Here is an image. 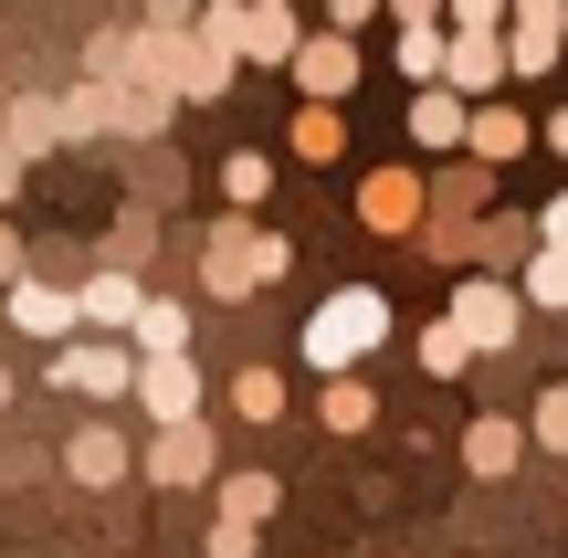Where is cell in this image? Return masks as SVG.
<instances>
[{
    "mask_svg": "<svg viewBox=\"0 0 568 558\" xmlns=\"http://www.w3.org/2000/svg\"><path fill=\"white\" fill-rule=\"evenodd\" d=\"M389 337V295L379 285H337L316 316H305V369H326V379H347L368 348Z\"/></svg>",
    "mask_w": 568,
    "mask_h": 558,
    "instance_id": "cell-1",
    "label": "cell"
},
{
    "mask_svg": "<svg viewBox=\"0 0 568 558\" xmlns=\"http://www.w3.org/2000/svg\"><path fill=\"white\" fill-rule=\"evenodd\" d=\"M284 264H295V243H284V232L222 222V232H211V253H201V285H211V295H253V285H274Z\"/></svg>",
    "mask_w": 568,
    "mask_h": 558,
    "instance_id": "cell-2",
    "label": "cell"
},
{
    "mask_svg": "<svg viewBox=\"0 0 568 558\" xmlns=\"http://www.w3.org/2000/svg\"><path fill=\"white\" fill-rule=\"evenodd\" d=\"M53 390L126 400V390H138V348H116V337H63V348H53Z\"/></svg>",
    "mask_w": 568,
    "mask_h": 558,
    "instance_id": "cell-3",
    "label": "cell"
},
{
    "mask_svg": "<svg viewBox=\"0 0 568 558\" xmlns=\"http://www.w3.org/2000/svg\"><path fill=\"white\" fill-rule=\"evenodd\" d=\"M516 327H527V295L495 285V274H474V285L453 295V337H464V348H516Z\"/></svg>",
    "mask_w": 568,
    "mask_h": 558,
    "instance_id": "cell-4",
    "label": "cell"
},
{
    "mask_svg": "<svg viewBox=\"0 0 568 558\" xmlns=\"http://www.w3.org/2000/svg\"><path fill=\"white\" fill-rule=\"evenodd\" d=\"M138 400H148V422H201V379H190V358H138Z\"/></svg>",
    "mask_w": 568,
    "mask_h": 558,
    "instance_id": "cell-5",
    "label": "cell"
},
{
    "mask_svg": "<svg viewBox=\"0 0 568 558\" xmlns=\"http://www.w3.org/2000/svg\"><path fill=\"white\" fill-rule=\"evenodd\" d=\"M74 316H84V327H105V337H126V327H138V316H148V285H138V274H126V264H105L95 285L74 295Z\"/></svg>",
    "mask_w": 568,
    "mask_h": 558,
    "instance_id": "cell-6",
    "label": "cell"
},
{
    "mask_svg": "<svg viewBox=\"0 0 568 558\" xmlns=\"http://www.w3.org/2000/svg\"><path fill=\"white\" fill-rule=\"evenodd\" d=\"M295 84H305L316 105H337L347 84H358V42H347V32H316V42L295 53Z\"/></svg>",
    "mask_w": 568,
    "mask_h": 558,
    "instance_id": "cell-7",
    "label": "cell"
},
{
    "mask_svg": "<svg viewBox=\"0 0 568 558\" xmlns=\"http://www.w3.org/2000/svg\"><path fill=\"white\" fill-rule=\"evenodd\" d=\"M63 464H74V485H126V475H138V454H126L116 422H84V433L63 443Z\"/></svg>",
    "mask_w": 568,
    "mask_h": 558,
    "instance_id": "cell-8",
    "label": "cell"
},
{
    "mask_svg": "<svg viewBox=\"0 0 568 558\" xmlns=\"http://www.w3.org/2000/svg\"><path fill=\"white\" fill-rule=\"evenodd\" d=\"M148 475L159 485H211V422H169V433L148 443Z\"/></svg>",
    "mask_w": 568,
    "mask_h": 558,
    "instance_id": "cell-9",
    "label": "cell"
},
{
    "mask_svg": "<svg viewBox=\"0 0 568 558\" xmlns=\"http://www.w3.org/2000/svg\"><path fill=\"white\" fill-rule=\"evenodd\" d=\"M495 74H516L506 42H495V32H453V53H443V84H453V95H485Z\"/></svg>",
    "mask_w": 568,
    "mask_h": 558,
    "instance_id": "cell-10",
    "label": "cell"
},
{
    "mask_svg": "<svg viewBox=\"0 0 568 558\" xmlns=\"http://www.w3.org/2000/svg\"><path fill=\"white\" fill-rule=\"evenodd\" d=\"M11 327L21 337H74L84 316H74V295H63V285H32V274H21V285H11Z\"/></svg>",
    "mask_w": 568,
    "mask_h": 558,
    "instance_id": "cell-11",
    "label": "cell"
},
{
    "mask_svg": "<svg viewBox=\"0 0 568 558\" xmlns=\"http://www.w3.org/2000/svg\"><path fill=\"white\" fill-rule=\"evenodd\" d=\"M243 53H253V63H295V53H305V32H295L284 0H253V11H243Z\"/></svg>",
    "mask_w": 568,
    "mask_h": 558,
    "instance_id": "cell-12",
    "label": "cell"
},
{
    "mask_svg": "<svg viewBox=\"0 0 568 558\" xmlns=\"http://www.w3.org/2000/svg\"><path fill=\"white\" fill-rule=\"evenodd\" d=\"M464 95H453V84H422V95H410V138H422V148H453V138H464Z\"/></svg>",
    "mask_w": 568,
    "mask_h": 558,
    "instance_id": "cell-13",
    "label": "cell"
},
{
    "mask_svg": "<svg viewBox=\"0 0 568 558\" xmlns=\"http://www.w3.org/2000/svg\"><path fill=\"white\" fill-rule=\"evenodd\" d=\"M516 454H527V433H516V422H474V433H464V464H474V475H516Z\"/></svg>",
    "mask_w": 568,
    "mask_h": 558,
    "instance_id": "cell-14",
    "label": "cell"
},
{
    "mask_svg": "<svg viewBox=\"0 0 568 558\" xmlns=\"http://www.w3.org/2000/svg\"><path fill=\"white\" fill-rule=\"evenodd\" d=\"M126 337H138V358H180V348H190V306H169V295H148V316H138Z\"/></svg>",
    "mask_w": 568,
    "mask_h": 558,
    "instance_id": "cell-15",
    "label": "cell"
},
{
    "mask_svg": "<svg viewBox=\"0 0 568 558\" xmlns=\"http://www.w3.org/2000/svg\"><path fill=\"white\" fill-rule=\"evenodd\" d=\"M443 53H453L443 21H400V74H410V84H443Z\"/></svg>",
    "mask_w": 568,
    "mask_h": 558,
    "instance_id": "cell-16",
    "label": "cell"
},
{
    "mask_svg": "<svg viewBox=\"0 0 568 558\" xmlns=\"http://www.w3.org/2000/svg\"><path fill=\"white\" fill-rule=\"evenodd\" d=\"M0 138H11L21 159H32V148H53V138H63V105H42V95H21L11 116H0Z\"/></svg>",
    "mask_w": 568,
    "mask_h": 558,
    "instance_id": "cell-17",
    "label": "cell"
},
{
    "mask_svg": "<svg viewBox=\"0 0 568 558\" xmlns=\"http://www.w3.org/2000/svg\"><path fill=\"white\" fill-rule=\"evenodd\" d=\"M222 84H232V53H222V42H180V95H222Z\"/></svg>",
    "mask_w": 568,
    "mask_h": 558,
    "instance_id": "cell-18",
    "label": "cell"
},
{
    "mask_svg": "<svg viewBox=\"0 0 568 558\" xmlns=\"http://www.w3.org/2000/svg\"><path fill=\"white\" fill-rule=\"evenodd\" d=\"M264 190H274V159H264V148H232V159H222V201H232V211H253Z\"/></svg>",
    "mask_w": 568,
    "mask_h": 558,
    "instance_id": "cell-19",
    "label": "cell"
},
{
    "mask_svg": "<svg viewBox=\"0 0 568 558\" xmlns=\"http://www.w3.org/2000/svg\"><path fill=\"white\" fill-rule=\"evenodd\" d=\"M464 148H474V159H516V148H527V116H506V105H485V116L464 126Z\"/></svg>",
    "mask_w": 568,
    "mask_h": 558,
    "instance_id": "cell-20",
    "label": "cell"
},
{
    "mask_svg": "<svg viewBox=\"0 0 568 558\" xmlns=\"http://www.w3.org/2000/svg\"><path fill=\"white\" fill-rule=\"evenodd\" d=\"M558 32H568V21H516L506 63H516V74H548V63H558Z\"/></svg>",
    "mask_w": 568,
    "mask_h": 558,
    "instance_id": "cell-21",
    "label": "cell"
},
{
    "mask_svg": "<svg viewBox=\"0 0 568 558\" xmlns=\"http://www.w3.org/2000/svg\"><path fill=\"white\" fill-rule=\"evenodd\" d=\"M222 517L264 527V517H274V475H222Z\"/></svg>",
    "mask_w": 568,
    "mask_h": 558,
    "instance_id": "cell-22",
    "label": "cell"
},
{
    "mask_svg": "<svg viewBox=\"0 0 568 558\" xmlns=\"http://www.w3.org/2000/svg\"><path fill=\"white\" fill-rule=\"evenodd\" d=\"M337 148H347L337 105H305V116H295V159H337Z\"/></svg>",
    "mask_w": 568,
    "mask_h": 558,
    "instance_id": "cell-23",
    "label": "cell"
},
{
    "mask_svg": "<svg viewBox=\"0 0 568 558\" xmlns=\"http://www.w3.org/2000/svg\"><path fill=\"white\" fill-rule=\"evenodd\" d=\"M232 412H243V422H274L284 412V379L274 369H243V379H232Z\"/></svg>",
    "mask_w": 568,
    "mask_h": 558,
    "instance_id": "cell-24",
    "label": "cell"
},
{
    "mask_svg": "<svg viewBox=\"0 0 568 558\" xmlns=\"http://www.w3.org/2000/svg\"><path fill=\"white\" fill-rule=\"evenodd\" d=\"M527 306H568V253H558V243H537V264H527Z\"/></svg>",
    "mask_w": 568,
    "mask_h": 558,
    "instance_id": "cell-25",
    "label": "cell"
},
{
    "mask_svg": "<svg viewBox=\"0 0 568 558\" xmlns=\"http://www.w3.org/2000/svg\"><path fill=\"white\" fill-rule=\"evenodd\" d=\"M368 422H379V400H368L358 379H337V390H326V433H368Z\"/></svg>",
    "mask_w": 568,
    "mask_h": 558,
    "instance_id": "cell-26",
    "label": "cell"
},
{
    "mask_svg": "<svg viewBox=\"0 0 568 558\" xmlns=\"http://www.w3.org/2000/svg\"><path fill=\"white\" fill-rule=\"evenodd\" d=\"M410 211H422V190H410V180H368V222H379V232H400Z\"/></svg>",
    "mask_w": 568,
    "mask_h": 558,
    "instance_id": "cell-27",
    "label": "cell"
},
{
    "mask_svg": "<svg viewBox=\"0 0 568 558\" xmlns=\"http://www.w3.org/2000/svg\"><path fill=\"white\" fill-rule=\"evenodd\" d=\"M464 358H474V348H464V337H453V316H443V327H422V369H432V379H453V369H464Z\"/></svg>",
    "mask_w": 568,
    "mask_h": 558,
    "instance_id": "cell-28",
    "label": "cell"
},
{
    "mask_svg": "<svg viewBox=\"0 0 568 558\" xmlns=\"http://www.w3.org/2000/svg\"><path fill=\"white\" fill-rule=\"evenodd\" d=\"M201 42H222V53H243V0H201Z\"/></svg>",
    "mask_w": 568,
    "mask_h": 558,
    "instance_id": "cell-29",
    "label": "cell"
},
{
    "mask_svg": "<svg viewBox=\"0 0 568 558\" xmlns=\"http://www.w3.org/2000/svg\"><path fill=\"white\" fill-rule=\"evenodd\" d=\"M537 443H548V454H568V379L537 400Z\"/></svg>",
    "mask_w": 568,
    "mask_h": 558,
    "instance_id": "cell-30",
    "label": "cell"
},
{
    "mask_svg": "<svg viewBox=\"0 0 568 558\" xmlns=\"http://www.w3.org/2000/svg\"><path fill=\"white\" fill-rule=\"evenodd\" d=\"M453 11V32H495V21H506V0H443Z\"/></svg>",
    "mask_w": 568,
    "mask_h": 558,
    "instance_id": "cell-31",
    "label": "cell"
},
{
    "mask_svg": "<svg viewBox=\"0 0 568 558\" xmlns=\"http://www.w3.org/2000/svg\"><path fill=\"white\" fill-rule=\"evenodd\" d=\"M211 558H253V527H243V517H222V527H211Z\"/></svg>",
    "mask_w": 568,
    "mask_h": 558,
    "instance_id": "cell-32",
    "label": "cell"
},
{
    "mask_svg": "<svg viewBox=\"0 0 568 558\" xmlns=\"http://www.w3.org/2000/svg\"><path fill=\"white\" fill-rule=\"evenodd\" d=\"M368 11H389V0H326V32H358Z\"/></svg>",
    "mask_w": 568,
    "mask_h": 558,
    "instance_id": "cell-33",
    "label": "cell"
},
{
    "mask_svg": "<svg viewBox=\"0 0 568 558\" xmlns=\"http://www.w3.org/2000/svg\"><path fill=\"white\" fill-rule=\"evenodd\" d=\"M537 243H558V253H568V190H558L548 211H537Z\"/></svg>",
    "mask_w": 568,
    "mask_h": 558,
    "instance_id": "cell-34",
    "label": "cell"
},
{
    "mask_svg": "<svg viewBox=\"0 0 568 558\" xmlns=\"http://www.w3.org/2000/svg\"><path fill=\"white\" fill-rule=\"evenodd\" d=\"M190 21V0H148V32H180Z\"/></svg>",
    "mask_w": 568,
    "mask_h": 558,
    "instance_id": "cell-35",
    "label": "cell"
},
{
    "mask_svg": "<svg viewBox=\"0 0 568 558\" xmlns=\"http://www.w3.org/2000/svg\"><path fill=\"white\" fill-rule=\"evenodd\" d=\"M516 21H568V0H506Z\"/></svg>",
    "mask_w": 568,
    "mask_h": 558,
    "instance_id": "cell-36",
    "label": "cell"
},
{
    "mask_svg": "<svg viewBox=\"0 0 568 558\" xmlns=\"http://www.w3.org/2000/svg\"><path fill=\"white\" fill-rule=\"evenodd\" d=\"M0 285H21V243H11V232H0Z\"/></svg>",
    "mask_w": 568,
    "mask_h": 558,
    "instance_id": "cell-37",
    "label": "cell"
},
{
    "mask_svg": "<svg viewBox=\"0 0 568 558\" xmlns=\"http://www.w3.org/2000/svg\"><path fill=\"white\" fill-rule=\"evenodd\" d=\"M389 11H400V21H443V0H389Z\"/></svg>",
    "mask_w": 568,
    "mask_h": 558,
    "instance_id": "cell-38",
    "label": "cell"
},
{
    "mask_svg": "<svg viewBox=\"0 0 568 558\" xmlns=\"http://www.w3.org/2000/svg\"><path fill=\"white\" fill-rule=\"evenodd\" d=\"M11 180H21V148H11V138H0V190H11Z\"/></svg>",
    "mask_w": 568,
    "mask_h": 558,
    "instance_id": "cell-39",
    "label": "cell"
},
{
    "mask_svg": "<svg viewBox=\"0 0 568 558\" xmlns=\"http://www.w3.org/2000/svg\"><path fill=\"white\" fill-rule=\"evenodd\" d=\"M548 148H558V159H568V105H558V116H548Z\"/></svg>",
    "mask_w": 568,
    "mask_h": 558,
    "instance_id": "cell-40",
    "label": "cell"
},
{
    "mask_svg": "<svg viewBox=\"0 0 568 558\" xmlns=\"http://www.w3.org/2000/svg\"><path fill=\"white\" fill-rule=\"evenodd\" d=\"M0 412H11V369H0Z\"/></svg>",
    "mask_w": 568,
    "mask_h": 558,
    "instance_id": "cell-41",
    "label": "cell"
}]
</instances>
